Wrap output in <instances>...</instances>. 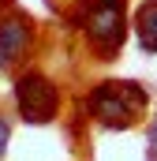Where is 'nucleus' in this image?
<instances>
[{"label": "nucleus", "mask_w": 157, "mask_h": 161, "mask_svg": "<svg viewBox=\"0 0 157 161\" xmlns=\"http://www.w3.org/2000/svg\"><path fill=\"white\" fill-rule=\"evenodd\" d=\"M90 113L105 127H131L146 113V90L131 79H109L90 90Z\"/></svg>", "instance_id": "obj_1"}, {"label": "nucleus", "mask_w": 157, "mask_h": 161, "mask_svg": "<svg viewBox=\"0 0 157 161\" xmlns=\"http://www.w3.org/2000/svg\"><path fill=\"white\" fill-rule=\"evenodd\" d=\"M82 30L90 45L101 56H112L120 45L127 41V11L123 0H82Z\"/></svg>", "instance_id": "obj_2"}, {"label": "nucleus", "mask_w": 157, "mask_h": 161, "mask_svg": "<svg viewBox=\"0 0 157 161\" xmlns=\"http://www.w3.org/2000/svg\"><path fill=\"white\" fill-rule=\"evenodd\" d=\"M15 105L26 124H49L60 113V94L52 79H45L41 71H26L15 79Z\"/></svg>", "instance_id": "obj_3"}, {"label": "nucleus", "mask_w": 157, "mask_h": 161, "mask_svg": "<svg viewBox=\"0 0 157 161\" xmlns=\"http://www.w3.org/2000/svg\"><path fill=\"white\" fill-rule=\"evenodd\" d=\"M34 45V26L23 19V15H8L0 19V68L8 64H19Z\"/></svg>", "instance_id": "obj_4"}, {"label": "nucleus", "mask_w": 157, "mask_h": 161, "mask_svg": "<svg viewBox=\"0 0 157 161\" xmlns=\"http://www.w3.org/2000/svg\"><path fill=\"white\" fill-rule=\"evenodd\" d=\"M135 34L146 53H157V0H146L135 11Z\"/></svg>", "instance_id": "obj_5"}, {"label": "nucleus", "mask_w": 157, "mask_h": 161, "mask_svg": "<svg viewBox=\"0 0 157 161\" xmlns=\"http://www.w3.org/2000/svg\"><path fill=\"white\" fill-rule=\"evenodd\" d=\"M8 142H11V124L0 116V161H4V154H8Z\"/></svg>", "instance_id": "obj_6"}, {"label": "nucleus", "mask_w": 157, "mask_h": 161, "mask_svg": "<svg viewBox=\"0 0 157 161\" xmlns=\"http://www.w3.org/2000/svg\"><path fill=\"white\" fill-rule=\"evenodd\" d=\"M150 142H154V146H157V124H154V127H150Z\"/></svg>", "instance_id": "obj_7"}, {"label": "nucleus", "mask_w": 157, "mask_h": 161, "mask_svg": "<svg viewBox=\"0 0 157 161\" xmlns=\"http://www.w3.org/2000/svg\"><path fill=\"white\" fill-rule=\"evenodd\" d=\"M4 4H8V0H0V8H4Z\"/></svg>", "instance_id": "obj_8"}]
</instances>
